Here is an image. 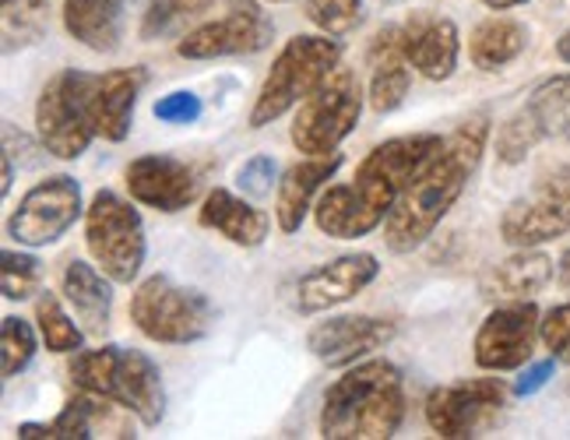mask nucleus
I'll return each instance as SVG.
<instances>
[{"mask_svg":"<svg viewBox=\"0 0 570 440\" xmlns=\"http://www.w3.org/2000/svg\"><path fill=\"white\" fill-rule=\"evenodd\" d=\"M521 4H529V0H482V8H490V11H514Z\"/></svg>","mask_w":570,"mask_h":440,"instance_id":"44","label":"nucleus"},{"mask_svg":"<svg viewBox=\"0 0 570 440\" xmlns=\"http://www.w3.org/2000/svg\"><path fill=\"white\" fill-rule=\"evenodd\" d=\"M205 114V102L190 88H177V92H166L156 102V120L163 124H194L197 117Z\"/></svg>","mask_w":570,"mask_h":440,"instance_id":"39","label":"nucleus"},{"mask_svg":"<svg viewBox=\"0 0 570 440\" xmlns=\"http://www.w3.org/2000/svg\"><path fill=\"white\" fill-rule=\"evenodd\" d=\"M127 314L148 342H159V345L202 342L212 335L215 317H218L212 300L202 290L173 282L169 275L141 278L138 290L130 293Z\"/></svg>","mask_w":570,"mask_h":440,"instance_id":"5","label":"nucleus"},{"mask_svg":"<svg viewBox=\"0 0 570 440\" xmlns=\"http://www.w3.org/2000/svg\"><path fill=\"white\" fill-rule=\"evenodd\" d=\"M92 71L63 68L36 99V135L53 159L75 163L99 138L92 124Z\"/></svg>","mask_w":570,"mask_h":440,"instance_id":"7","label":"nucleus"},{"mask_svg":"<svg viewBox=\"0 0 570 440\" xmlns=\"http://www.w3.org/2000/svg\"><path fill=\"white\" fill-rule=\"evenodd\" d=\"M493 138V120L487 109L465 117L444 138L441 151L426 163V169L415 176L391 208L384 223V244L391 254H412L436 233V226L451 215V208L462 202L472 176L482 166Z\"/></svg>","mask_w":570,"mask_h":440,"instance_id":"1","label":"nucleus"},{"mask_svg":"<svg viewBox=\"0 0 570 440\" xmlns=\"http://www.w3.org/2000/svg\"><path fill=\"white\" fill-rule=\"evenodd\" d=\"M0 290L11 303H26L42 293V261L26 251H4L0 254Z\"/></svg>","mask_w":570,"mask_h":440,"instance_id":"33","label":"nucleus"},{"mask_svg":"<svg viewBox=\"0 0 570 440\" xmlns=\"http://www.w3.org/2000/svg\"><path fill=\"white\" fill-rule=\"evenodd\" d=\"M557 282L563 285V290H570V247L560 254V261H557Z\"/></svg>","mask_w":570,"mask_h":440,"instance_id":"42","label":"nucleus"},{"mask_svg":"<svg viewBox=\"0 0 570 440\" xmlns=\"http://www.w3.org/2000/svg\"><path fill=\"white\" fill-rule=\"evenodd\" d=\"M50 0H0V14H4V50H14L18 42H29L39 36L42 18H47Z\"/></svg>","mask_w":570,"mask_h":440,"instance_id":"36","label":"nucleus"},{"mask_svg":"<svg viewBox=\"0 0 570 440\" xmlns=\"http://www.w3.org/2000/svg\"><path fill=\"white\" fill-rule=\"evenodd\" d=\"M314 223L332 239H363L381 229L374 218L356 205V197L348 194V184H332L321 190L314 205Z\"/></svg>","mask_w":570,"mask_h":440,"instance_id":"28","label":"nucleus"},{"mask_svg":"<svg viewBox=\"0 0 570 440\" xmlns=\"http://www.w3.org/2000/svg\"><path fill=\"white\" fill-rule=\"evenodd\" d=\"M39 327L29 324L26 317H4L0 321V373H4V381L18 378V373H26L36 360L39 352Z\"/></svg>","mask_w":570,"mask_h":440,"instance_id":"31","label":"nucleus"},{"mask_svg":"<svg viewBox=\"0 0 570 440\" xmlns=\"http://www.w3.org/2000/svg\"><path fill=\"white\" fill-rule=\"evenodd\" d=\"M381 275V261L377 254L370 251H353V254H338L332 261L317 264L306 275H299L296 282V296H293V306L296 314L303 317H314V314H327L335 311V306L356 300L363 290L377 282Z\"/></svg>","mask_w":570,"mask_h":440,"instance_id":"15","label":"nucleus"},{"mask_svg":"<svg viewBox=\"0 0 570 440\" xmlns=\"http://www.w3.org/2000/svg\"><path fill=\"white\" fill-rule=\"evenodd\" d=\"M212 4H215V0H148V8L141 14V26H138V36L145 42L173 36V32H180L187 21L202 18Z\"/></svg>","mask_w":570,"mask_h":440,"instance_id":"32","label":"nucleus"},{"mask_svg":"<svg viewBox=\"0 0 570 440\" xmlns=\"http://www.w3.org/2000/svg\"><path fill=\"white\" fill-rule=\"evenodd\" d=\"M265 4H289V0H265Z\"/></svg>","mask_w":570,"mask_h":440,"instance_id":"46","label":"nucleus"},{"mask_svg":"<svg viewBox=\"0 0 570 440\" xmlns=\"http://www.w3.org/2000/svg\"><path fill=\"white\" fill-rule=\"evenodd\" d=\"M197 223L244 251L261 247L272 236V215L265 208H257L254 197L233 194L226 187H215L205 194L202 208H197Z\"/></svg>","mask_w":570,"mask_h":440,"instance_id":"21","label":"nucleus"},{"mask_svg":"<svg viewBox=\"0 0 570 440\" xmlns=\"http://www.w3.org/2000/svg\"><path fill=\"white\" fill-rule=\"evenodd\" d=\"M78 391H92L135 412L141 427H159L166 420V384L159 363L141 349L99 345L81 349L68 366Z\"/></svg>","mask_w":570,"mask_h":440,"instance_id":"3","label":"nucleus"},{"mask_svg":"<svg viewBox=\"0 0 570 440\" xmlns=\"http://www.w3.org/2000/svg\"><path fill=\"white\" fill-rule=\"evenodd\" d=\"M399 335V321L391 317H374V314H338L317 321L306 335V349L311 356L321 360L332 370H345L360 360H366L370 352L384 349Z\"/></svg>","mask_w":570,"mask_h":440,"instance_id":"17","label":"nucleus"},{"mask_svg":"<svg viewBox=\"0 0 570 440\" xmlns=\"http://www.w3.org/2000/svg\"><path fill=\"white\" fill-rule=\"evenodd\" d=\"M441 135H402L391 138L377 148H370L363 163L356 166L348 194L356 197V205L374 218L377 226L387 223L391 208L399 205L405 187L426 169V163L441 151Z\"/></svg>","mask_w":570,"mask_h":440,"instance_id":"6","label":"nucleus"},{"mask_svg":"<svg viewBox=\"0 0 570 440\" xmlns=\"http://www.w3.org/2000/svg\"><path fill=\"white\" fill-rule=\"evenodd\" d=\"M85 247L117 285H130L148 257L141 212L117 190H96L85 208Z\"/></svg>","mask_w":570,"mask_h":440,"instance_id":"8","label":"nucleus"},{"mask_svg":"<svg viewBox=\"0 0 570 440\" xmlns=\"http://www.w3.org/2000/svg\"><path fill=\"white\" fill-rule=\"evenodd\" d=\"M18 437L32 440V437H57L53 423H18Z\"/></svg>","mask_w":570,"mask_h":440,"instance_id":"41","label":"nucleus"},{"mask_svg":"<svg viewBox=\"0 0 570 440\" xmlns=\"http://www.w3.org/2000/svg\"><path fill=\"white\" fill-rule=\"evenodd\" d=\"M557 275V261L539 247H514L511 257L497 261L493 268L482 275L479 293L493 303H518L535 300Z\"/></svg>","mask_w":570,"mask_h":440,"instance_id":"23","label":"nucleus"},{"mask_svg":"<svg viewBox=\"0 0 570 440\" xmlns=\"http://www.w3.org/2000/svg\"><path fill=\"white\" fill-rule=\"evenodd\" d=\"M535 145H542V138H539L535 124L524 117L521 109H514V114L497 127V163L500 166L524 163Z\"/></svg>","mask_w":570,"mask_h":440,"instance_id":"35","label":"nucleus"},{"mask_svg":"<svg viewBox=\"0 0 570 440\" xmlns=\"http://www.w3.org/2000/svg\"><path fill=\"white\" fill-rule=\"evenodd\" d=\"M11 184H14V159H11V151H4V184H0V194H11Z\"/></svg>","mask_w":570,"mask_h":440,"instance_id":"43","label":"nucleus"},{"mask_svg":"<svg viewBox=\"0 0 570 440\" xmlns=\"http://www.w3.org/2000/svg\"><path fill=\"white\" fill-rule=\"evenodd\" d=\"M409 412L405 378L391 360H360L324 391V440H387L402 430Z\"/></svg>","mask_w":570,"mask_h":440,"instance_id":"2","label":"nucleus"},{"mask_svg":"<svg viewBox=\"0 0 570 440\" xmlns=\"http://www.w3.org/2000/svg\"><path fill=\"white\" fill-rule=\"evenodd\" d=\"M539 342L550 349V356L563 366H570V300L557 303L553 311L542 314Z\"/></svg>","mask_w":570,"mask_h":440,"instance_id":"37","label":"nucleus"},{"mask_svg":"<svg viewBox=\"0 0 570 440\" xmlns=\"http://www.w3.org/2000/svg\"><path fill=\"white\" fill-rule=\"evenodd\" d=\"M366 0H306V18L335 39L353 36L363 26Z\"/></svg>","mask_w":570,"mask_h":440,"instance_id":"34","label":"nucleus"},{"mask_svg":"<svg viewBox=\"0 0 570 440\" xmlns=\"http://www.w3.org/2000/svg\"><path fill=\"white\" fill-rule=\"evenodd\" d=\"M503 405H508V388L497 378H472L433 388L426 394V427L436 437L448 440H465V437H482L497 420Z\"/></svg>","mask_w":570,"mask_h":440,"instance_id":"13","label":"nucleus"},{"mask_svg":"<svg viewBox=\"0 0 570 440\" xmlns=\"http://www.w3.org/2000/svg\"><path fill=\"white\" fill-rule=\"evenodd\" d=\"M557 57H560L563 63H570V29L557 39Z\"/></svg>","mask_w":570,"mask_h":440,"instance_id":"45","label":"nucleus"},{"mask_svg":"<svg viewBox=\"0 0 570 440\" xmlns=\"http://www.w3.org/2000/svg\"><path fill=\"white\" fill-rule=\"evenodd\" d=\"M127 0H63V32L92 53H117Z\"/></svg>","mask_w":570,"mask_h":440,"instance_id":"26","label":"nucleus"},{"mask_svg":"<svg viewBox=\"0 0 570 440\" xmlns=\"http://www.w3.org/2000/svg\"><path fill=\"white\" fill-rule=\"evenodd\" d=\"M542 311L535 300L500 303L497 311L487 314L472 339V360L487 373H511L532 363V352L539 342Z\"/></svg>","mask_w":570,"mask_h":440,"instance_id":"14","label":"nucleus"},{"mask_svg":"<svg viewBox=\"0 0 570 440\" xmlns=\"http://www.w3.org/2000/svg\"><path fill=\"white\" fill-rule=\"evenodd\" d=\"M85 197L81 184L71 173H53L42 176L39 184H32L21 194L18 208L8 218V236L18 247H53L60 236H68L75 229L78 218H85Z\"/></svg>","mask_w":570,"mask_h":440,"instance_id":"10","label":"nucleus"},{"mask_svg":"<svg viewBox=\"0 0 570 440\" xmlns=\"http://www.w3.org/2000/svg\"><path fill=\"white\" fill-rule=\"evenodd\" d=\"M524 47H529L524 21L511 14H490V18H482L469 36V60H472V68L493 75L508 68V63H514L524 53Z\"/></svg>","mask_w":570,"mask_h":440,"instance_id":"27","label":"nucleus"},{"mask_svg":"<svg viewBox=\"0 0 570 440\" xmlns=\"http://www.w3.org/2000/svg\"><path fill=\"white\" fill-rule=\"evenodd\" d=\"M363 85L353 68H338L306 96L293 117L289 138L303 156H332L353 135L363 114Z\"/></svg>","mask_w":570,"mask_h":440,"instance_id":"9","label":"nucleus"},{"mask_svg":"<svg viewBox=\"0 0 570 440\" xmlns=\"http://www.w3.org/2000/svg\"><path fill=\"white\" fill-rule=\"evenodd\" d=\"M272 36H275V21L261 8V0H229L223 14H215L180 36L177 53L184 60L250 57L265 50Z\"/></svg>","mask_w":570,"mask_h":440,"instance_id":"11","label":"nucleus"},{"mask_svg":"<svg viewBox=\"0 0 570 440\" xmlns=\"http://www.w3.org/2000/svg\"><path fill=\"white\" fill-rule=\"evenodd\" d=\"M148 81L145 68H117V71H102L92 81V124L96 135L102 141H127L130 127H135V109L138 96Z\"/></svg>","mask_w":570,"mask_h":440,"instance_id":"22","label":"nucleus"},{"mask_svg":"<svg viewBox=\"0 0 570 440\" xmlns=\"http://www.w3.org/2000/svg\"><path fill=\"white\" fill-rule=\"evenodd\" d=\"M399 29H402L405 57L415 75H423L426 81H448L458 75L462 32H458L454 18L433 11H412Z\"/></svg>","mask_w":570,"mask_h":440,"instance_id":"18","label":"nucleus"},{"mask_svg":"<svg viewBox=\"0 0 570 440\" xmlns=\"http://www.w3.org/2000/svg\"><path fill=\"white\" fill-rule=\"evenodd\" d=\"M114 278H109L99 264H89L81 257H71L60 268V296L68 300L75 317L81 321L85 332L102 335L114 314Z\"/></svg>","mask_w":570,"mask_h":440,"instance_id":"24","label":"nucleus"},{"mask_svg":"<svg viewBox=\"0 0 570 440\" xmlns=\"http://www.w3.org/2000/svg\"><path fill=\"white\" fill-rule=\"evenodd\" d=\"M130 409L102 399L92 391H78L75 399L60 409L53 420L57 437L63 440H92V437H135V423H130Z\"/></svg>","mask_w":570,"mask_h":440,"instance_id":"25","label":"nucleus"},{"mask_svg":"<svg viewBox=\"0 0 570 440\" xmlns=\"http://www.w3.org/2000/svg\"><path fill=\"white\" fill-rule=\"evenodd\" d=\"M553 370H557V360H539V363H524L521 366V378L514 381V399H532L535 391H542L546 384H550L553 378Z\"/></svg>","mask_w":570,"mask_h":440,"instance_id":"40","label":"nucleus"},{"mask_svg":"<svg viewBox=\"0 0 570 440\" xmlns=\"http://www.w3.org/2000/svg\"><path fill=\"white\" fill-rule=\"evenodd\" d=\"M342 39L317 32V36H293L278 57L272 60V71L261 81V92L250 106L247 127L261 130L282 120L289 109H296L314 88L342 63Z\"/></svg>","mask_w":570,"mask_h":440,"instance_id":"4","label":"nucleus"},{"mask_svg":"<svg viewBox=\"0 0 570 440\" xmlns=\"http://www.w3.org/2000/svg\"><path fill=\"white\" fill-rule=\"evenodd\" d=\"M366 68H370V85H366V102L374 114H394L412 85V63L402 47V29L384 26L366 47Z\"/></svg>","mask_w":570,"mask_h":440,"instance_id":"20","label":"nucleus"},{"mask_svg":"<svg viewBox=\"0 0 570 440\" xmlns=\"http://www.w3.org/2000/svg\"><path fill=\"white\" fill-rule=\"evenodd\" d=\"M236 187L247 197H268L272 187H278V163L272 156H250L244 166L236 169Z\"/></svg>","mask_w":570,"mask_h":440,"instance_id":"38","label":"nucleus"},{"mask_svg":"<svg viewBox=\"0 0 570 440\" xmlns=\"http://www.w3.org/2000/svg\"><path fill=\"white\" fill-rule=\"evenodd\" d=\"M63 303H68L63 296L42 290L36 296V327L42 335V345L50 352H57V356H75V352L85 349V327L75 324V317L68 314Z\"/></svg>","mask_w":570,"mask_h":440,"instance_id":"30","label":"nucleus"},{"mask_svg":"<svg viewBox=\"0 0 570 440\" xmlns=\"http://www.w3.org/2000/svg\"><path fill=\"white\" fill-rule=\"evenodd\" d=\"M521 114L529 117L542 141L570 145V71L546 78L535 92L524 99Z\"/></svg>","mask_w":570,"mask_h":440,"instance_id":"29","label":"nucleus"},{"mask_svg":"<svg viewBox=\"0 0 570 440\" xmlns=\"http://www.w3.org/2000/svg\"><path fill=\"white\" fill-rule=\"evenodd\" d=\"M342 163H345L342 151H332V156H306L303 163H293L289 169L278 176V187H275V226L285 236L299 233V226L306 223V215L314 212L321 190L342 169Z\"/></svg>","mask_w":570,"mask_h":440,"instance_id":"19","label":"nucleus"},{"mask_svg":"<svg viewBox=\"0 0 570 440\" xmlns=\"http://www.w3.org/2000/svg\"><path fill=\"white\" fill-rule=\"evenodd\" d=\"M570 233V166L546 173L542 180L514 197L500 215V239L508 247H542Z\"/></svg>","mask_w":570,"mask_h":440,"instance_id":"12","label":"nucleus"},{"mask_svg":"<svg viewBox=\"0 0 570 440\" xmlns=\"http://www.w3.org/2000/svg\"><path fill=\"white\" fill-rule=\"evenodd\" d=\"M124 184L130 202L145 208H156L163 215H177L190 208L202 194V176L197 169L166 151H145V156L130 159L124 169Z\"/></svg>","mask_w":570,"mask_h":440,"instance_id":"16","label":"nucleus"}]
</instances>
